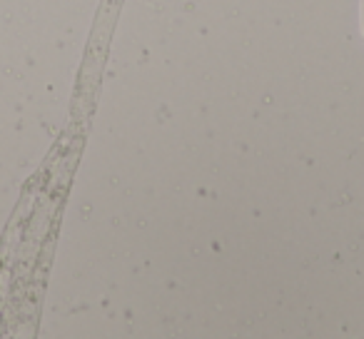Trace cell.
<instances>
[{"label":"cell","mask_w":364,"mask_h":339,"mask_svg":"<svg viewBox=\"0 0 364 339\" xmlns=\"http://www.w3.org/2000/svg\"><path fill=\"white\" fill-rule=\"evenodd\" d=\"M362 38H364V0H362Z\"/></svg>","instance_id":"6da1fadb"}]
</instances>
